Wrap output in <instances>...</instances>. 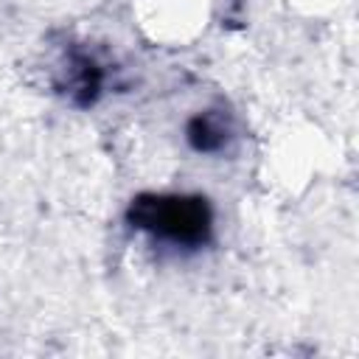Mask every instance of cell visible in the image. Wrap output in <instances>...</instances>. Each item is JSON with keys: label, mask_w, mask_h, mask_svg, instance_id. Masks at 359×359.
I'll return each mask as SVG.
<instances>
[{"label": "cell", "mask_w": 359, "mask_h": 359, "mask_svg": "<svg viewBox=\"0 0 359 359\" xmlns=\"http://www.w3.org/2000/svg\"><path fill=\"white\" fill-rule=\"evenodd\" d=\"M135 222L140 227L154 230L157 236H165L171 241H182V244H194L205 238L208 230V210L199 199H140L132 210Z\"/></svg>", "instance_id": "1"}, {"label": "cell", "mask_w": 359, "mask_h": 359, "mask_svg": "<svg viewBox=\"0 0 359 359\" xmlns=\"http://www.w3.org/2000/svg\"><path fill=\"white\" fill-rule=\"evenodd\" d=\"M224 137H227V129H224L222 121H213V118L205 115V118H196V121L191 123V140H194V146L202 149V151L219 149V146L224 143Z\"/></svg>", "instance_id": "2"}]
</instances>
